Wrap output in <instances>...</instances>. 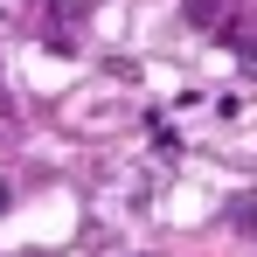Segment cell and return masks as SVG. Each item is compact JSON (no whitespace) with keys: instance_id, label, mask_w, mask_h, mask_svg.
Segmentation results:
<instances>
[{"instance_id":"2","label":"cell","mask_w":257,"mask_h":257,"mask_svg":"<svg viewBox=\"0 0 257 257\" xmlns=\"http://www.w3.org/2000/svg\"><path fill=\"white\" fill-rule=\"evenodd\" d=\"M229 222H236V229L250 236V229H257V195H236V209H229Z\"/></svg>"},{"instance_id":"3","label":"cell","mask_w":257,"mask_h":257,"mask_svg":"<svg viewBox=\"0 0 257 257\" xmlns=\"http://www.w3.org/2000/svg\"><path fill=\"white\" fill-rule=\"evenodd\" d=\"M0 215H7V181H0Z\"/></svg>"},{"instance_id":"1","label":"cell","mask_w":257,"mask_h":257,"mask_svg":"<svg viewBox=\"0 0 257 257\" xmlns=\"http://www.w3.org/2000/svg\"><path fill=\"white\" fill-rule=\"evenodd\" d=\"M188 21H195V28H229V21H222V7H215V0H188Z\"/></svg>"},{"instance_id":"4","label":"cell","mask_w":257,"mask_h":257,"mask_svg":"<svg viewBox=\"0 0 257 257\" xmlns=\"http://www.w3.org/2000/svg\"><path fill=\"white\" fill-rule=\"evenodd\" d=\"M28 257H35V250H28Z\"/></svg>"}]
</instances>
